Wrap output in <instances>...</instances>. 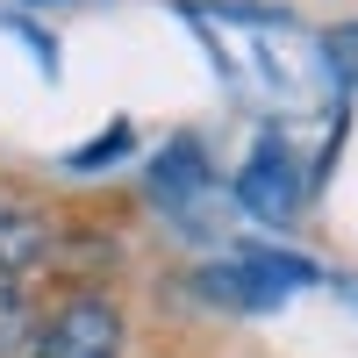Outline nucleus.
Listing matches in <instances>:
<instances>
[{
    "label": "nucleus",
    "instance_id": "obj_1",
    "mask_svg": "<svg viewBox=\"0 0 358 358\" xmlns=\"http://www.w3.org/2000/svg\"><path fill=\"white\" fill-rule=\"evenodd\" d=\"M229 194H236V208H244L251 222H265V229H294V222H301V201H308V165L287 151L280 129H265V136L251 143L244 172L229 179Z\"/></svg>",
    "mask_w": 358,
    "mask_h": 358
},
{
    "label": "nucleus",
    "instance_id": "obj_2",
    "mask_svg": "<svg viewBox=\"0 0 358 358\" xmlns=\"http://www.w3.org/2000/svg\"><path fill=\"white\" fill-rule=\"evenodd\" d=\"M143 194H151L179 229H208V208H215V165H208L201 136H172L165 151L143 172Z\"/></svg>",
    "mask_w": 358,
    "mask_h": 358
},
{
    "label": "nucleus",
    "instance_id": "obj_3",
    "mask_svg": "<svg viewBox=\"0 0 358 358\" xmlns=\"http://www.w3.org/2000/svg\"><path fill=\"white\" fill-rule=\"evenodd\" d=\"M43 358H122V308L108 294H72L43 315Z\"/></svg>",
    "mask_w": 358,
    "mask_h": 358
},
{
    "label": "nucleus",
    "instance_id": "obj_4",
    "mask_svg": "<svg viewBox=\"0 0 358 358\" xmlns=\"http://www.w3.org/2000/svg\"><path fill=\"white\" fill-rule=\"evenodd\" d=\"M194 301H208V308H229V315H273L280 301H287V287L265 273L258 258H208V265H194Z\"/></svg>",
    "mask_w": 358,
    "mask_h": 358
},
{
    "label": "nucleus",
    "instance_id": "obj_5",
    "mask_svg": "<svg viewBox=\"0 0 358 358\" xmlns=\"http://www.w3.org/2000/svg\"><path fill=\"white\" fill-rule=\"evenodd\" d=\"M50 258H57L50 215H43L36 201H22V194L0 187V280L22 287V273H36V265H50Z\"/></svg>",
    "mask_w": 358,
    "mask_h": 358
},
{
    "label": "nucleus",
    "instance_id": "obj_6",
    "mask_svg": "<svg viewBox=\"0 0 358 358\" xmlns=\"http://www.w3.org/2000/svg\"><path fill=\"white\" fill-rule=\"evenodd\" d=\"M0 358H43V315L8 280H0Z\"/></svg>",
    "mask_w": 358,
    "mask_h": 358
},
{
    "label": "nucleus",
    "instance_id": "obj_7",
    "mask_svg": "<svg viewBox=\"0 0 358 358\" xmlns=\"http://www.w3.org/2000/svg\"><path fill=\"white\" fill-rule=\"evenodd\" d=\"M136 151V129L129 122H108L94 143H79V151H65V172H108L115 158H129Z\"/></svg>",
    "mask_w": 358,
    "mask_h": 358
},
{
    "label": "nucleus",
    "instance_id": "obj_8",
    "mask_svg": "<svg viewBox=\"0 0 358 358\" xmlns=\"http://www.w3.org/2000/svg\"><path fill=\"white\" fill-rule=\"evenodd\" d=\"M322 57H330V72L344 86H358V22H337L330 36H322Z\"/></svg>",
    "mask_w": 358,
    "mask_h": 358
}]
</instances>
